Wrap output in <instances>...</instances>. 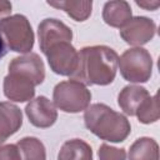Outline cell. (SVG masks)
<instances>
[{
	"label": "cell",
	"mask_w": 160,
	"mask_h": 160,
	"mask_svg": "<svg viewBox=\"0 0 160 160\" xmlns=\"http://www.w3.org/2000/svg\"><path fill=\"white\" fill-rule=\"evenodd\" d=\"M78 68L71 75L76 80L86 85H109L114 81L118 71V52L106 45L85 46L79 52Z\"/></svg>",
	"instance_id": "obj_1"
},
{
	"label": "cell",
	"mask_w": 160,
	"mask_h": 160,
	"mask_svg": "<svg viewBox=\"0 0 160 160\" xmlns=\"http://www.w3.org/2000/svg\"><path fill=\"white\" fill-rule=\"evenodd\" d=\"M84 122L90 132L110 142L124 141L131 131V125L125 115L100 102L88 106L84 112Z\"/></svg>",
	"instance_id": "obj_2"
},
{
	"label": "cell",
	"mask_w": 160,
	"mask_h": 160,
	"mask_svg": "<svg viewBox=\"0 0 160 160\" xmlns=\"http://www.w3.org/2000/svg\"><path fill=\"white\" fill-rule=\"evenodd\" d=\"M0 32L9 50L21 54L31 52L35 35L26 16L15 14L2 18L0 20Z\"/></svg>",
	"instance_id": "obj_3"
},
{
	"label": "cell",
	"mask_w": 160,
	"mask_h": 160,
	"mask_svg": "<svg viewBox=\"0 0 160 160\" xmlns=\"http://www.w3.org/2000/svg\"><path fill=\"white\" fill-rule=\"evenodd\" d=\"M52 100L54 105L61 111L76 114L88 109L91 101V92L84 84L70 79L55 85Z\"/></svg>",
	"instance_id": "obj_4"
},
{
	"label": "cell",
	"mask_w": 160,
	"mask_h": 160,
	"mask_svg": "<svg viewBox=\"0 0 160 160\" xmlns=\"http://www.w3.org/2000/svg\"><path fill=\"white\" fill-rule=\"evenodd\" d=\"M118 68L129 82H146L152 72V58L144 48H131L119 58Z\"/></svg>",
	"instance_id": "obj_5"
},
{
	"label": "cell",
	"mask_w": 160,
	"mask_h": 160,
	"mask_svg": "<svg viewBox=\"0 0 160 160\" xmlns=\"http://www.w3.org/2000/svg\"><path fill=\"white\" fill-rule=\"evenodd\" d=\"M45 56L50 69L58 75L71 76L78 68L79 54L69 41H61L52 45L46 50Z\"/></svg>",
	"instance_id": "obj_6"
},
{
	"label": "cell",
	"mask_w": 160,
	"mask_h": 160,
	"mask_svg": "<svg viewBox=\"0 0 160 160\" xmlns=\"http://www.w3.org/2000/svg\"><path fill=\"white\" fill-rule=\"evenodd\" d=\"M156 32V25L154 20L146 16H135L120 29L121 39L132 46L140 48L141 45L148 44Z\"/></svg>",
	"instance_id": "obj_7"
},
{
	"label": "cell",
	"mask_w": 160,
	"mask_h": 160,
	"mask_svg": "<svg viewBox=\"0 0 160 160\" xmlns=\"http://www.w3.org/2000/svg\"><path fill=\"white\" fill-rule=\"evenodd\" d=\"M38 36L40 50L42 54H45L49 48L58 42H71L72 31L66 24L58 19H44L38 26Z\"/></svg>",
	"instance_id": "obj_8"
},
{
	"label": "cell",
	"mask_w": 160,
	"mask_h": 160,
	"mask_svg": "<svg viewBox=\"0 0 160 160\" xmlns=\"http://www.w3.org/2000/svg\"><path fill=\"white\" fill-rule=\"evenodd\" d=\"M10 74H19L31 80L35 86L40 85L45 79V66L41 58L35 52H28L14 58L9 64Z\"/></svg>",
	"instance_id": "obj_9"
},
{
	"label": "cell",
	"mask_w": 160,
	"mask_h": 160,
	"mask_svg": "<svg viewBox=\"0 0 160 160\" xmlns=\"http://www.w3.org/2000/svg\"><path fill=\"white\" fill-rule=\"evenodd\" d=\"M25 114L29 121L40 129L50 128L58 119V110L55 105L46 96H38L25 106Z\"/></svg>",
	"instance_id": "obj_10"
},
{
	"label": "cell",
	"mask_w": 160,
	"mask_h": 160,
	"mask_svg": "<svg viewBox=\"0 0 160 160\" xmlns=\"http://www.w3.org/2000/svg\"><path fill=\"white\" fill-rule=\"evenodd\" d=\"M4 95L15 102H25L32 100L35 95V84L19 75V74H8L4 78Z\"/></svg>",
	"instance_id": "obj_11"
},
{
	"label": "cell",
	"mask_w": 160,
	"mask_h": 160,
	"mask_svg": "<svg viewBox=\"0 0 160 160\" xmlns=\"http://www.w3.org/2000/svg\"><path fill=\"white\" fill-rule=\"evenodd\" d=\"M22 125V112L10 101H0V144L18 132Z\"/></svg>",
	"instance_id": "obj_12"
},
{
	"label": "cell",
	"mask_w": 160,
	"mask_h": 160,
	"mask_svg": "<svg viewBox=\"0 0 160 160\" xmlns=\"http://www.w3.org/2000/svg\"><path fill=\"white\" fill-rule=\"evenodd\" d=\"M131 18L132 12L128 1H108L102 8V20L109 26L121 29L131 20Z\"/></svg>",
	"instance_id": "obj_13"
},
{
	"label": "cell",
	"mask_w": 160,
	"mask_h": 160,
	"mask_svg": "<svg viewBox=\"0 0 160 160\" xmlns=\"http://www.w3.org/2000/svg\"><path fill=\"white\" fill-rule=\"evenodd\" d=\"M149 96L150 94L145 88L139 85H128L119 92L118 104L126 115L134 116L142 101H145Z\"/></svg>",
	"instance_id": "obj_14"
},
{
	"label": "cell",
	"mask_w": 160,
	"mask_h": 160,
	"mask_svg": "<svg viewBox=\"0 0 160 160\" xmlns=\"http://www.w3.org/2000/svg\"><path fill=\"white\" fill-rule=\"evenodd\" d=\"M58 160H92V150L81 139L66 140L59 150Z\"/></svg>",
	"instance_id": "obj_15"
},
{
	"label": "cell",
	"mask_w": 160,
	"mask_h": 160,
	"mask_svg": "<svg viewBox=\"0 0 160 160\" xmlns=\"http://www.w3.org/2000/svg\"><path fill=\"white\" fill-rule=\"evenodd\" d=\"M48 5L65 11L75 21H85L91 15V9H92V1L91 0H81V1H70V0L48 1Z\"/></svg>",
	"instance_id": "obj_16"
},
{
	"label": "cell",
	"mask_w": 160,
	"mask_h": 160,
	"mask_svg": "<svg viewBox=\"0 0 160 160\" xmlns=\"http://www.w3.org/2000/svg\"><path fill=\"white\" fill-rule=\"evenodd\" d=\"M129 160H159V145L148 136L136 139L129 149Z\"/></svg>",
	"instance_id": "obj_17"
},
{
	"label": "cell",
	"mask_w": 160,
	"mask_h": 160,
	"mask_svg": "<svg viewBox=\"0 0 160 160\" xmlns=\"http://www.w3.org/2000/svg\"><path fill=\"white\" fill-rule=\"evenodd\" d=\"M22 160H46L44 144L34 136H25L16 142Z\"/></svg>",
	"instance_id": "obj_18"
},
{
	"label": "cell",
	"mask_w": 160,
	"mask_h": 160,
	"mask_svg": "<svg viewBox=\"0 0 160 160\" xmlns=\"http://www.w3.org/2000/svg\"><path fill=\"white\" fill-rule=\"evenodd\" d=\"M140 122L142 124H152L156 122L160 118L159 111V102H158V95L149 96L142 104L139 106L135 114Z\"/></svg>",
	"instance_id": "obj_19"
},
{
	"label": "cell",
	"mask_w": 160,
	"mask_h": 160,
	"mask_svg": "<svg viewBox=\"0 0 160 160\" xmlns=\"http://www.w3.org/2000/svg\"><path fill=\"white\" fill-rule=\"evenodd\" d=\"M99 160H126L125 149H118L108 144H101L98 151Z\"/></svg>",
	"instance_id": "obj_20"
},
{
	"label": "cell",
	"mask_w": 160,
	"mask_h": 160,
	"mask_svg": "<svg viewBox=\"0 0 160 160\" xmlns=\"http://www.w3.org/2000/svg\"><path fill=\"white\" fill-rule=\"evenodd\" d=\"M0 160H22L16 144L0 145Z\"/></svg>",
	"instance_id": "obj_21"
},
{
	"label": "cell",
	"mask_w": 160,
	"mask_h": 160,
	"mask_svg": "<svg viewBox=\"0 0 160 160\" xmlns=\"http://www.w3.org/2000/svg\"><path fill=\"white\" fill-rule=\"evenodd\" d=\"M135 4H136L138 6H140V8H144L145 10H149V11H150V10H151V11L156 10V9L159 8V5H160L159 1H152V2H151V1H150V2H149V1H136Z\"/></svg>",
	"instance_id": "obj_22"
},
{
	"label": "cell",
	"mask_w": 160,
	"mask_h": 160,
	"mask_svg": "<svg viewBox=\"0 0 160 160\" xmlns=\"http://www.w3.org/2000/svg\"><path fill=\"white\" fill-rule=\"evenodd\" d=\"M11 2L9 1H5V0H1L0 1V16H5V15H9L11 12Z\"/></svg>",
	"instance_id": "obj_23"
},
{
	"label": "cell",
	"mask_w": 160,
	"mask_h": 160,
	"mask_svg": "<svg viewBox=\"0 0 160 160\" xmlns=\"http://www.w3.org/2000/svg\"><path fill=\"white\" fill-rule=\"evenodd\" d=\"M8 46H6V44H5V40H4V38H2V35H1V32H0V60L6 55V52H8Z\"/></svg>",
	"instance_id": "obj_24"
}]
</instances>
